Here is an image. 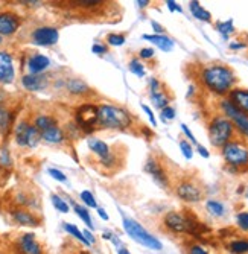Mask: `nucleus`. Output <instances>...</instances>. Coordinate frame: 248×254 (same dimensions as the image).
<instances>
[{"mask_svg": "<svg viewBox=\"0 0 248 254\" xmlns=\"http://www.w3.org/2000/svg\"><path fill=\"white\" fill-rule=\"evenodd\" d=\"M196 149H198V154H199L201 157H204V158H209V157H210V152L207 151V148L198 145V146H196Z\"/></svg>", "mask_w": 248, "mask_h": 254, "instance_id": "09e8293b", "label": "nucleus"}, {"mask_svg": "<svg viewBox=\"0 0 248 254\" xmlns=\"http://www.w3.org/2000/svg\"><path fill=\"white\" fill-rule=\"evenodd\" d=\"M73 210H75V213L84 221V224L92 230L93 228V221H92V216H90V212L85 209V207H82V205H79V204H73Z\"/></svg>", "mask_w": 248, "mask_h": 254, "instance_id": "2f4dec72", "label": "nucleus"}, {"mask_svg": "<svg viewBox=\"0 0 248 254\" xmlns=\"http://www.w3.org/2000/svg\"><path fill=\"white\" fill-rule=\"evenodd\" d=\"M132 125L131 114L116 105H99L98 107V127L108 129H128Z\"/></svg>", "mask_w": 248, "mask_h": 254, "instance_id": "7ed1b4c3", "label": "nucleus"}, {"mask_svg": "<svg viewBox=\"0 0 248 254\" xmlns=\"http://www.w3.org/2000/svg\"><path fill=\"white\" fill-rule=\"evenodd\" d=\"M166 6L169 8V11H178V12H182V6H180L177 2H174V0H168L166 2Z\"/></svg>", "mask_w": 248, "mask_h": 254, "instance_id": "a18cd8bd", "label": "nucleus"}, {"mask_svg": "<svg viewBox=\"0 0 248 254\" xmlns=\"http://www.w3.org/2000/svg\"><path fill=\"white\" fill-rule=\"evenodd\" d=\"M182 129H183V132L186 134V137L189 138V142H190L192 145L198 146V142H196V138H195V135L192 134V131L189 129V127H187V125H185V124H182Z\"/></svg>", "mask_w": 248, "mask_h": 254, "instance_id": "79ce46f5", "label": "nucleus"}, {"mask_svg": "<svg viewBox=\"0 0 248 254\" xmlns=\"http://www.w3.org/2000/svg\"><path fill=\"white\" fill-rule=\"evenodd\" d=\"M151 25H152L154 31L157 32V35H163V31H165V29H163V28H162V26L159 25V23H157V21H152Z\"/></svg>", "mask_w": 248, "mask_h": 254, "instance_id": "8fccbe9b", "label": "nucleus"}, {"mask_svg": "<svg viewBox=\"0 0 248 254\" xmlns=\"http://www.w3.org/2000/svg\"><path fill=\"white\" fill-rule=\"evenodd\" d=\"M12 125V114L8 108L0 105V134L6 135Z\"/></svg>", "mask_w": 248, "mask_h": 254, "instance_id": "c85d7f7f", "label": "nucleus"}, {"mask_svg": "<svg viewBox=\"0 0 248 254\" xmlns=\"http://www.w3.org/2000/svg\"><path fill=\"white\" fill-rule=\"evenodd\" d=\"M0 44H2V37H0Z\"/></svg>", "mask_w": 248, "mask_h": 254, "instance_id": "4d7b16f0", "label": "nucleus"}, {"mask_svg": "<svg viewBox=\"0 0 248 254\" xmlns=\"http://www.w3.org/2000/svg\"><path fill=\"white\" fill-rule=\"evenodd\" d=\"M58 29L52 28V26H41V28H37L31 38H32V43L38 44V46H52L58 41Z\"/></svg>", "mask_w": 248, "mask_h": 254, "instance_id": "ddd939ff", "label": "nucleus"}, {"mask_svg": "<svg viewBox=\"0 0 248 254\" xmlns=\"http://www.w3.org/2000/svg\"><path fill=\"white\" fill-rule=\"evenodd\" d=\"M49 174H51V177H52L54 180H57V181H60V183H65V181H67V177H65L61 171H58V169L51 168V169H49Z\"/></svg>", "mask_w": 248, "mask_h": 254, "instance_id": "ea45409f", "label": "nucleus"}, {"mask_svg": "<svg viewBox=\"0 0 248 254\" xmlns=\"http://www.w3.org/2000/svg\"><path fill=\"white\" fill-rule=\"evenodd\" d=\"M15 251L17 254H43V248L34 233L21 235L15 242Z\"/></svg>", "mask_w": 248, "mask_h": 254, "instance_id": "f8f14e48", "label": "nucleus"}, {"mask_svg": "<svg viewBox=\"0 0 248 254\" xmlns=\"http://www.w3.org/2000/svg\"><path fill=\"white\" fill-rule=\"evenodd\" d=\"M148 3H149L148 0H143V2H140V0H139V2H137V5H139L140 8H145V6H146Z\"/></svg>", "mask_w": 248, "mask_h": 254, "instance_id": "6e6d98bb", "label": "nucleus"}, {"mask_svg": "<svg viewBox=\"0 0 248 254\" xmlns=\"http://www.w3.org/2000/svg\"><path fill=\"white\" fill-rule=\"evenodd\" d=\"M142 108L146 111V114H148V118H149V122L155 127L157 125V121H155V118H154V114H152V111H151V108L149 107H146V105H142Z\"/></svg>", "mask_w": 248, "mask_h": 254, "instance_id": "de8ad7c7", "label": "nucleus"}, {"mask_svg": "<svg viewBox=\"0 0 248 254\" xmlns=\"http://www.w3.org/2000/svg\"><path fill=\"white\" fill-rule=\"evenodd\" d=\"M57 125H58L57 119L54 116H48V114H40V116L35 118V122H34V127L40 131V134L57 127Z\"/></svg>", "mask_w": 248, "mask_h": 254, "instance_id": "b1692460", "label": "nucleus"}, {"mask_svg": "<svg viewBox=\"0 0 248 254\" xmlns=\"http://www.w3.org/2000/svg\"><path fill=\"white\" fill-rule=\"evenodd\" d=\"M219 110H221V114H224L225 118L232 121V124L236 128L238 135H242V137L248 138V116H245L244 113H241L230 102L229 98H224V99L219 101Z\"/></svg>", "mask_w": 248, "mask_h": 254, "instance_id": "0eeeda50", "label": "nucleus"}, {"mask_svg": "<svg viewBox=\"0 0 248 254\" xmlns=\"http://www.w3.org/2000/svg\"><path fill=\"white\" fill-rule=\"evenodd\" d=\"M82 233H84V238H85V239L88 241V244H90V245H92V244H95V238L92 236V233H90L88 230H85V232H82Z\"/></svg>", "mask_w": 248, "mask_h": 254, "instance_id": "3c124183", "label": "nucleus"}, {"mask_svg": "<svg viewBox=\"0 0 248 254\" xmlns=\"http://www.w3.org/2000/svg\"><path fill=\"white\" fill-rule=\"evenodd\" d=\"M221 155L229 168H233L238 172L248 169V145L239 138L224 145L221 148Z\"/></svg>", "mask_w": 248, "mask_h": 254, "instance_id": "20e7f679", "label": "nucleus"}, {"mask_svg": "<svg viewBox=\"0 0 248 254\" xmlns=\"http://www.w3.org/2000/svg\"><path fill=\"white\" fill-rule=\"evenodd\" d=\"M98 215H99L104 221H108V215L105 213V210H104V209H98Z\"/></svg>", "mask_w": 248, "mask_h": 254, "instance_id": "864d4df0", "label": "nucleus"}, {"mask_svg": "<svg viewBox=\"0 0 248 254\" xmlns=\"http://www.w3.org/2000/svg\"><path fill=\"white\" fill-rule=\"evenodd\" d=\"M175 193L180 199L185 202H189V204H196L202 199V196H204L202 188L190 178L180 181L175 188Z\"/></svg>", "mask_w": 248, "mask_h": 254, "instance_id": "6e6552de", "label": "nucleus"}, {"mask_svg": "<svg viewBox=\"0 0 248 254\" xmlns=\"http://www.w3.org/2000/svg\"><path fill=\"white\" fill-rule=\"evenodd\" d=\"M51 199H52V204H54V207L58 212H61V213L69 212V204H67L62 198H60L58 195H52Z\"/></svg>", "mask_w": 248, "mask_h": 254, "instance_id": "72a5a7b5", "label": "nucleus"}, {"mask_svg": "<svg viewBox=\"0 0 248 254\" xmlns=\"http://www.w3.org/2000/svg\"><path fill=\"white\" fill-rule=\"evenodd\" d=\"M92 52L98 54V55H102V54L107 52V48H105V46H102V44H93L92 46Z\"/></svg>", "mask_w": 248, "mask_h": 254, "instance_id": "c03bdc74", "label": "nucleus"}, {"mask_svg": "<svg viewBox=\"0 0 248 254\" xmlns=\"http://www.w3.org/2000/svg\"><path fill=\"white\" fill-rule=\"evenodd\" d=\"M124 230L132 241H136L137 244H140L149 250L160 251L163 248V245L159 239H157L155 236H152L146 228H143L137 221H134L132 218L124 216Z\"/></svg>", "mask_w": 248, "mask_h": 254, "instance_id": "423d86ee", "label": "nucleus"}, {"mask_svg": "<svg viewBox=\"0 0 248 254\" xmlns=\"http://www.w3.org/2000/svg\"><path fill=\"white\" fill-rule=\"evenodd\" d=\"M64 230H65V232L69 233L70 236H73L75 239H78L79 242H82L84 245H87V247L90 245V244H88V241L84 238V233L81 232V230H79L76 225H73V224H69V222H65V224H64Z\"/></svg>", "mask_w": 248, "mask_h": 254, "instance_id": "7c9ffc66", "label": "nucleus"}, {"mask_svg": "<svg viewBox=\"0 0 248 254\" xmlns=\"http://www.w3.org/2000/svg\"><path fill=\"white\" fill-rule=\"evenodd\" d=\"M118 254H131V253H129L126 248H119V250H118Z\"/></svg>", "mask_w": 248, "mask_h": 254, "instance_id": "5fc2aeb1", "label": "nucleus"}, {"mask_svg": "<svg viewBox=\"0 0 248 254\" xmlns=\"http://www.w3.org/2000/svg\"><path fill=\"white\" fill-rule=\"evenodd\" d=\"M90 151H93L101 160H107L108 157H111V152H110V148L105 142L99 140V138H88L87 142Z\"/></svg>", "mask_w": 248, "mask_h": 254, "instance_id": "4be33fe9", "label": "nucleus"}, {"mask_svg": "<svg viewBox=\"0 0 248 254\" xmlns=\"http://www.w3.org/2000/svg\"><path fill=\"white\" fill-rule=\"evenodd\" d=\"M216 31L221 34V37L224 40H229L230 35L235 32V25H233V20L229 18V20H224V21H216V25H215Z\"/></svg>", "mask_w": 248, "mask_h": 254, "instance_id": "c756f323", "label": "nucleus"}, {"mask_svg": "<svg viewBox=\"0 0 248 254\" xmlns=\"http://www.w3.org/2000/svg\"><path fill=\"white\" fill-rule=\"evenodd\" d=\"M145 171L154 178V181L159 184L160 188H163V189H166V188H169V177H168V174H166V171H165V168L162 166V163L157 158H149L148 161H146V165H145Z\"/></svg>", "mask_w": 248, "mask_h": 254, "instance_id": "9b49d317", "label": "nucleus"}, {"mask_svg": "<svg viewBox=\"0 0 248 254\" xmlns=\"http://www.w3.org/2000/svg\"><path fill=\"white\" fill-rule=\"evenodd\" d=\"M189 9H190V14L196 20L204 21V23H210L212 21V14L206 8H202L199 5V2H196V0H192V2H189Z\"/></svg>", "mask_w": 248, "mask_h": 254, "instance_id": "5701e85b", "label": "nucleus"}, {"mask_svg": "<svg viewBox=\"0 0 248 254\" xmlns=\"http://www.w3.org/2000/svg\"><path fill=\"white\" fill-rule=\"evenodd\" d=\"M81 199L84 201V204H85V205L92 207V209H96V207H98L96 199H95V196H93V193H92V192H88V190L81 192Z\"/></svg>", "mask_w": 248, "mask_h": 254, "instance_id": "e433bc0d", "label": "nucleus"}, {"mask_svg": "<svg viewBox=\"0 0 248 254\" xmlns=\"http://www.w3.org/2000/svg\"><path fill=\"white\" fill-rule=\"evenodd\" d=\"M14 76L15 70L11 54L6 51H0V84H11Z\"/></svg>", "mask_w": 248, "mask_h": 254, "instance_id": "4468645a", "label": "nucleus"}, {"mask_svg": "<svg viewBox=\"0 0 248 254\" xmlns=\"http://www.w3.org/2000/svg\"><path fill=\"white\" fill-rule=\"evenodd\" d=\"M227 250L232 254H248V239L236 238L227 244Z\"/></svg>", "mask_w": 248, "mask_h": 254, "instance_id": "bb28decb", "label": "nucleus"}, {"mask_svg": "<svg viewBox=\"0 0 248 254\" xmlns=\"http://www.w3.org/2000/svg\"><path fill=\"white\" fill-rule=\"evenodd\" d=\"M11 216L18 225H25V227H38L40 225V219L34 213H31L29 210H25V209L12 210Z\"/></svg>", "mask_w": 248, "mask_h": 254, "instance_id": "a211bd4d", "label": "nucleus"}, {"mask_svg": "<svg viewBox=\"0 0 248 254\" xmlns=\"http://www.w3.org/2000/svg\"><path fill=\"white\" fill-rule=\"evenodd\" d=\"M227 98L241 113H244L245 116H248V88L236 87L232 90V93Z\"/></svg>", "mask_w": 248, "mask_h": 254, "instance_id": "dca6fc26", "label": "nucleus"}, {"mask_svg": "<svg viewBox=\"0 0 248 254\" xmlns=\"http://www.w3.org/2000/svg\"><path fill=\"white\" fill-rule=\"evenodd\" d=\"M189 254H209V250L206 247L199 245V244H193L189 248Z\"/></svg>", "mask_w": 248, "mask_h": 254, "instance_id": "a19ab883", "label": "nucleus"}, {"mask_svg": "<svg viewBox=\"0 0 248 254\" xmlns=\"http://www.w3.org/2000/svg\"><path fill=\"white\" fill-rule=\"evenodd\" d=\"M180 149H182V154L186 160H190L193 157V148L192 143L187 140H180Z\"/></svg>", "mask_w": 248, "mask_h": 254, "instance_id": "c9c22d12", "label": "nucleus"}, {"mask_svg": "<svg viewBox=\"0 0 248 254\" xmlns=\"http://www.w3.org/2000/svg\"><path fill=\"white\" fill-rule=\"evenodd\" d=\"M67 90H69L70 93H73V95H78V96L90 93L88 85L82 79H78V78H72V79L67 81Z\"/></svg>", "mask_w": 248, "mask_h": 254, "instance_id": "a878e982", "label": "nucleus"}, {"mask_svg": "<svg viewBox=\"0 0 248 254\" xmlns=\"http://www.w3.org/2000/svg\"><path fill=\"white\" fill-rule=\"evenodd\" d=\"M229 48H230L232 51H241V49H245L247 46H245V43H239V41H232V43L229 44Z\"/></svg>", "mask_w": 248, "mask_h": 254, "instance_id": "49530a36", "label": "nucleus"}, {"mask_svg": "<svg viewBox=\"0 0 248 254\" xmlns=\"http://www.w3.org/2000/svg\"><path fill=\"white\" fill-rule=\"evenodd\" d=\"M21 84L29 91H40L48 87V76L43 75H25L21 78Z\"/></svg>", "mask_w": 248, "mask_h": 254, "instance_id": "6ab92c4d", "label": "nucleus"}, {"mask_svg": "<svg viewBox=\"0 0 248 254\" xmlns=\"http://www.w3.org/2000/svg\"><path fill=\"white\" fill-rule=\"evenodd\" d=\"M163 224L171 233H175V235H183V233L195 235L198 232V228L201 227V224L192 215L185 213V212H177V210L166 213Z\"/></svg>", "mask_w": 248, "mask_h": 254, "instance_id": "39448f33", "label": "nucleus"}, {"mask_svg": "<svg viewBox=\"0 0 248 254\" xmlns=\"http://www.w3.org/2000/svg\"><path fill=\"white\" fill-rule=\"evenodd\" d=\"M51 61L48 57H44V55H34L29 58L28 61V68H29V72L31 75H40L41 72H44L46 68L49 67Z\"/></svg>", "mask_w": 248, "mask_h": 254, "instance_id": "aec40b11", "label": "nucleus"}, {"mask_svg": "<svg viewBox=\"0 0 248 254\" xmlns=\"http://www.w3.org/2000/svg\"><path fill=\"white\" fill-rule=\"evenodd\" d=\"M198 78L209 93L222 99L227 98L232 93V90L238 87V76L235 70L224 63L204 64L199 68Z\"/></svg>", "mask_w": 248, "mask_h": 254, "instance_id": "f257e3e1", "label": "nucleus"}, {"mask_svg": "<svg viewBox=\"0 0 248 254\" xmlns=\"http://www.w3.org/2000/svg\"><path fill=\"white\" fill-rule=\"evenodd\" d=\"M154 49H151V48H143L140 52H139V57L142 58V60H151L152 57H154Z\"/></svg>", "mask_w": 248, "mask_h": 254, "instance_id": "37998d69", "label": "nucleus"}, {"mask_svg": "<svg viewBox=\"0 0 248 254\" xmlns=\"http://www.w3.org/2000/svg\"><path fill=\"white\" fill-rule=\"evenodd\" d=\"M76 122L84 129H93L98 127V107L84 104L76 110Z\"/></svg>", "mask_w": 248, "mask_h": 254, "instance_id": "9d476101", "label": "nucleus"}, {"mask_svg": "<svg viewBox=\"0 0 248 254\" xmlns=\"http://www.w3.org/2000/svg\"><path fill=\"white\" fill-rule=\"evenodd\" d=\"M14 134H15V142H17V145H20V146L35 148L37 143H38V140L41 138L40 131H38L34 125H31L29 122H26V121L20 122V124L15 127Z\"/></svg>", "mask_w": 248, "mask_h": 254, "instance_id": "1a4fd4ad", "label": "nucleus"}, {"mask_svg": "<svg viewBox=\"0 0 248 254\" xmlns=\"http://www.w3.org/2000/svg\"><path fill=\"white\" fill-rule=\"evenodd\" d=\"M162 119L166 122V121H172V119H175V108H172V107H166V108H163L162 110Z\"/></svg>", "mask_w": 248, "mask_h": 254, "instance_id": "58836bf2", "label": "nucleus"}, {"mask_svg": "<svg viewBox=\"0 0 248 254\" xmlns=\"http://www.w3.org/2000/svg\"><path fill=\"white\" fill-rule=\"evenodd\" d=\"M206 210L213 218H222L225 215V204L219 199H207L206 201Z\"/></svg>", "mask_w": 248, "mask_h": 254, "instance_id": "393cba45", "label": "nucleus"}, {"mask_svg": "<svg viewBox=\"0 0 248 254\" xmlns=\"http://www.w3.org/2000/svg\"><path fill=\"white\" fill-rule=\"evenodd\" d=\"M143 38L149 40L151 43H154L157 48H159L160 51H163V52H172L174 46H175L172 38H169L166 35H157V34H154V35H143Z\"/></svg>", "mask_w": 248, "mask_h": 254, "instance_id": "412c9836", "label": "nucleus"}, {"mask_svg": "<svg viewBox=\"0 0 248 254\" xmlns=\"http://www.w3.org/2000/svg\"><path fill=\"white\" fill-rule=\"evenodd\" d=\"M41 138H44L48 143H61V142H64V132L57 125V127L48 129V131L41 132Z\"/></svg>", "mask_w": 248, "mask_h": 254, "instance_id": "cd10ccee", "label": "nucleus"}, {"mask_svg": "<svg viewBox=\"0 0 248 254\" xmlns=\"http://www.w3.org/2000/svg\"><path fill=\"white\" fill-rule=\"evenodd\" d=\"M107 43L110 46H122L125 43V35H122V34H110L107 37Z\"/></svg>", "mask_w": 248, "mask_h": 254, "instance_id": "4c0bfd02", "label": "nucleus"}, {"mask_svg": "<svg viewBox=\"0 0 248 254\" xmlns=\"http://www.w3.org/2000/svg\"><path fill=\"white\" fill-rule=\"evenodd\" d=\"M151 99H152L154 107L159 110H163L169 105V98L166 96V93L160 87V82L155 78L151 79Z\"/></svg>", "mask_w": 248, "mask_h": 254, "instance_id": "f3484780", "label": "nucleus"}, {"mask_svg": "<svg viewBox=\"0 0 248 254\" xmlns=\"http://www.w3.org/2000/svg\"><path fill=\"white\" fill-rule=\"evenodd\" d=\"M2 165H6V166H9V165H11L9 155H8V152H6V151H3V152H2Z\"/></svg>", "mask_w": 248, "mask_h": 254, "instance_id": "603ef678", "label": "nucleus"}, {"mask_svg": "<svg viewBox=\"0 0 248 254\" xmlns=\"http://www.w3.org/2000/svg\"><path fill=\"white\" fill-rule=\"evenodd\" d=\"M207 132H209V140L213 148H222L229 142L238 138V132L235 125L230 119H227L224 114H215L210 118L207 124Z\"/></svg>", "mask_w": 248, "mask_h": 254, "instance_id": "f03ea898", "label": "nucleus"}, {"mask_svg": "<svg viewBox=\"0 0 248 254\" xmlns=\"http://www.w3.org/2000/svg\"><path fill=\"white\" fill-rule=\"evenodd\" d=\"M128 68H129V72L132 75H136L139 78H143L145 76V65L143 63L139 60V58H132L128 64Z\"/></svg>", "mask_w": 248, "mask_h": 254, "instance_id": "473e14b6", "label": "nucleus"}, {"mask_svg": "<svg viewBox=\"0 0 248 254\" xmlns=\"http://www.w3.org/2000/svg\"><path fill=\"white\" fill-rule=\"evenodd\" d=\"M20 26V17L11 11L0 12V37L12 35Z\"/></svg>", "mask_w": 248, "mask_h": 254, "instance_id": "2eb2a0df", "label": "nucleus"}, {"mask_svg": "<svg viewBox=\"0 0 248 254\" xmlns=\"http://www.w3.org/2000/svg\"><path fill=\"white\" fill-rule=\"evenodd\" d=\"M236 225L241 232H248V212H239L236 215Z\"/></svg>", "mask_w": 248, "mask_h": 254, "instance_id": "f704fd0d", "label": "nucleus"}]
</instances>
